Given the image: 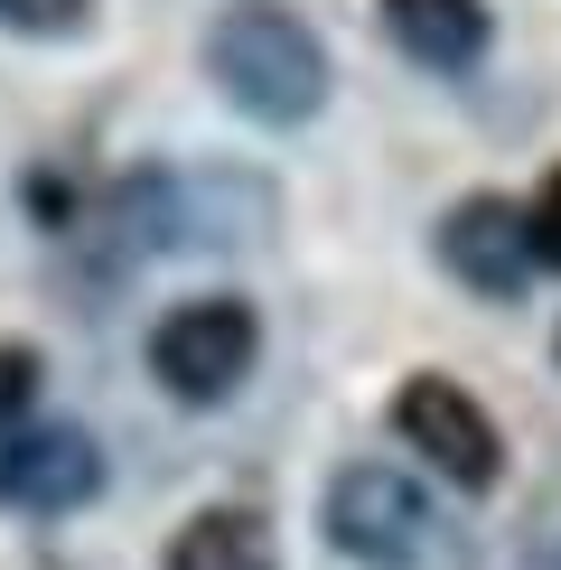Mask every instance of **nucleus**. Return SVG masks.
Segmentation results:
<instances>
[{
  "mask_svg": "<svg viewBox=\"0 0 561 570\" xmlns=\"http://www.w3.org/2000/svg\"><path fill=\"white\" fill-rule=\"evenodd\" d=\"M393 431L468 495H486L505 478V440H496V421H486V402L468 384H450V374H412V384L393 393Z\"/></svg>",
  "mask_w": 561,
  "mask_h": 570,
  "instance_id": "nucleus-4",
  "label": "nucleus"
},
{
  "mask_svg": "<svg viewBox=\"0 0 561 570\" xmlns=\"http://www.w3.org/2000/svg\"><path fill=\"white\" fill-rule=\"evenodd\" d=\"M0 29L10 38H85L94 0H0Z\"/></svg>",
  "mask_w": 561,
  "mask_h": 570,
  "instance_id": "nucleus-9",
  "label": "nucleus"
},
{
  "mask_svg": "<svg viewBox=\"0 0 561 570\" xmlns=\"http://www.w3.org/2000/svg\"><path fill=\"white\" fill-rule=\"evenodd\" d=\"M253 355H263V318H253V299H234V291L178 299L169 318L150 327V374H159L169 402H187V412L234 402L244 374H253Z\"/></svg>",
  "mask_w": 561,
  "mask_h": 570,
  "instance_id": "nucleus-2",
  "label": "nucleus"
},
{
  "mask_svg": "<svg viewBox=\"0 0 561 570\" xmlns=\"http://www.w3.org/2000/svg\"><path fill=\"white\" fill-rule=\"evenodd\" d=\"M374 19H384V38L403 47L412 66H431V76H468V66L486 57V38H496L486 0H374Z\"/></svg>",
  "mask_w": 561,
  "mask_h": 570,
  "instance_id": "nucleus-7",
  "label": "nucleus"
},
{
  "mask_svg": "<svg viewBox=\"0 0 561 570\" xmlns=\"http://www.w3.org/2000/svg\"><path fill=\"white\" fill-rule=\"evenodd\" d=\"M47 384V365H38V346H19V337H0V431H19L29 421V402Z\"/></svg>",
  "mask_w": 561,
  "mask_h": 570,
  "instance_id": "nucleus-10",
  "label": "nucleus"
},
{
  "mask_svg": "<svg viewBox=\"0 0 561 570\" xmlns=\"http://www.w3.org/2000/svg\"><path fill=\"white\" fill-rule=\"evenodd\" d=\"M159 570H280V542H272V524L253 505H206V514H187L169 533Z\"/></svg>",
  "mask_w": 561,
  "mask_h": 570,
  "instance_id": "nucleus-8",
  "label": "nucleus"
},
{
  "mask_svg": "<svg viewBox=\"0 0 561 570\" xmlns=\"http://www.w3.org/2000/svg\"><path fill=\"white\" fill-rule=\"evenodd\" d=\"M440 272L459 281V291L478 299H524L533 281V234H524V206L496 197V187H478V197H459L450 216H440Z\"/></svg>",
  "mask_w": 561,
  "mask_h": 570,
  "instance_id": "nucleus-6",
  "label": "nucleus"
},
{
  "mask_svg": "<svg viewBox=\"0 0 561 570\" xmlns=\"http://www.w3.org/2000/svg\"><path fill=\"white\" fill-rule=\"evenodd\" d=\"M206 76H216V94L234 112H253L272 131H299L327 104V47L291 0H225L216 29H206Z\"/></svg>",
  "mask_w": 561,
  "mask_h": 570,
  "instance_id": "nucleus-1",
  "label": "nucleus"
},
{
  "mask_svg": "<svg viewBox=\"0 0 561 570\" xmlns=\"http://www.w3.org/2000/svg\"><path fill=\"white\" fill-rule=\"evenodd\" d=\"M104 495V449L76 421H19L0 431V505L10 514H76Z\"/></svg>",
  "mask_w": 561,
  "mask_h": 570,
  "instance_id": "nucleus-5",
  "label": "nucleus"
},
{
  "mask_svg": "<svg viewBox=\"0 0 561 570\" xmlns=\"http://www.w3.org/2000/svg\"><path fill=\"white\" fill-rule=\"evenodd\" d=\"M524 234H533V263H552L561 272V169L533 187V206H524Z\"/></svg>",
  "mask_w": 561,
  "mask_h": 570,
  "instance_id": "nucleus-11",
  "label": "nucleus"
},
{
  "mask_svg": "<svg viewBox=\"0 0 561 570\" xmlns=\"http://www.w3.org/2000/svg\"><path fill=\"white\" fill-rule=\"evenodd\" d=\"M318 524H327V542H337L356 570H421V561H431V542H440L431 495H421L403 468H384V459L337 468L327 495H318Z\"/></svg>",
  "mask_w": 561,
  "mask_h": 570,
  "instance_id": "nucleus-3",
  "label": "nucleus"
}]
</instances>
